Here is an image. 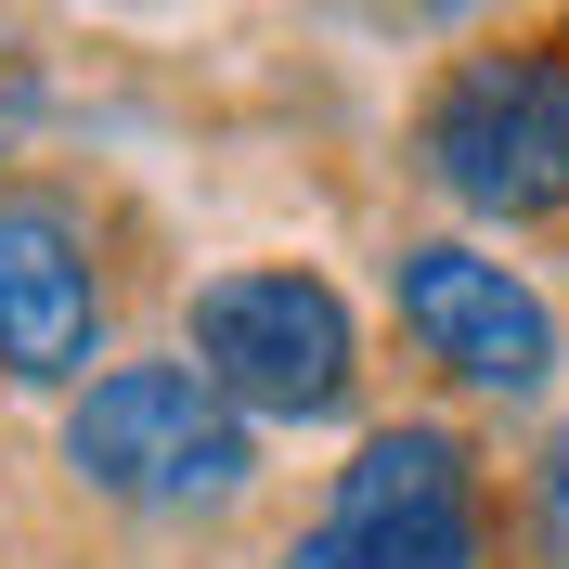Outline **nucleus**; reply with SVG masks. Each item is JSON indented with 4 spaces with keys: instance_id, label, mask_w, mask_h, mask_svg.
Instances as JSON below:
<instances>
[{
    "instance_id": "obj_4",
    "label": "nucleus",
    "mask_w": 569,
    "mask_h": 569,
    "mask_svg": "<svg viewBox=\"0 0 569 569\" xmlns=\"http://www.w3.org/2000/svg\"><path fill=\"white\" fill-rule=\"evenodd\" d=\"M479 557H492V505L453 427H376L337 466V505L284 543V569H479Z\"/></svg>"
},
{
    "instance_id": "obj_7",
    "label": "nucleus",
    "mask_w": 569,
    "mask_h": 569,
    "mask_svg": "<svg viewBox=\"0 0 569 569\" xmlns=\"http://www.w3.org/2000/svg\"><path fill=\"white\" fill-rule=\"evenodd\" d=\"M531 543H543V569H569V427L543 440V466H531Z\"/></svg>"
},
{
    "instance_id": "obj_8",
    "label": "nucleus",
    "mask_w": 569,
    "mask_h": 569,
    "mask_svg": "<svg viewBox=\"0 0 569 569\" xmlns=\"http://www.w3.org/2000/svg\"><path fill=\"white\" fill-rule=\"evenodd\" d=\"M27 130H39V52H27L13 27H0V156H13Z\"/></svg>"
},
{
    "instance_id": "obj_1",
    "label": "nucleus",
    "mask_w": 569,
    "mask_h": 569,
    "mask_svg": "<svg viewBox=\"0 0 569 569\" xmlns=\"http://www.w3.org/2000/svg\"><path fill=\"white\" fill-rule=\"evenodd\" d=\"M181 362L208 376L247 427H337L362 389V323L350 298L298 259H247V272H208L194 311H181Z\"/></svg>"
},
{
    "instance_id": "obj_9",
    "label": "nucleus",
    "mask_w": 569,
    "mask_h": 569,
    "mask_svg": "<svg viewBox=\"0 0 569 569\" xmlns=\"http://www.w3.org/2000/svg\"><path fill=\"white\" fill-rule=\"evenodd\" d=\"M427 13H466V0H427Z\"/></svg>"
},
{
    "instance_id": "obj_3",
    "label": "nucleus",
    "mask_w": 569,
    "mask_h": 569,
    "mask_svg": "<svg viewBox=\"0 0 569 569\" xmlns=\"http://www.w3.org/2000/svg\"><path fill=\"white\" fill-rule=\"evenodd\" d=\"M66 466H78V492H104V505L194 518V505H233L259 479V427L194 362H104L66 401Z\"/></svg>"
},
{
    "instance_id": "obj_6",
    "label": "nucleus",
    "mask_w": 569,
    "mask_h": 569,
    "mask_svg": "<svg viewBox=\"0 0 569 569\" xmlns=\"http://www.w3.org/2000/svg\"><path fill=\"white\" fill-rule=\"evenodd\" d=\"M104 362V259L52 194H0V376L13 389H91Z\"/></svg>"
},
{
    "instance_id": "obj_2",
    "label": "nucleus",
    "mask_w": 569,
    "mask_h": 569,
    "mask_svg": "<svg viewBox=\"0 0 569 569\" xmlns=\"http://www.w3.org/2000/svg\"><path fill=\"white\" fill-rule=\"evenodd\" d=\"M415 169L453 194L466 220H557L569 208V27L518 39V52H466L440 66L415 117Z\"/></svg>"
},
{
    "instance_id": "obj_5",
    "label": "nucleus",
    "mask_w": 569,
    "mask_h": 569,
    "mask_svg": "<svg viewBox=\"0 0 569 569\" xmlns=\"http://www.w3.org/2000/svg\"><path fill=\"white\" fill-rule=\"evenodd\" d=\"M389 311L415 337V362H440L479 401H543L557 389V311H543V284L518 259L466 247V233H415L389 259Z\"/></svg>"
}]
</instances>
